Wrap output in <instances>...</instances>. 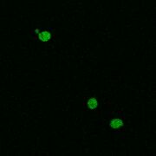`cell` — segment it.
<instances>
[{
  "label": "cell",
  "instance_id": "obj_1",
  "mask_svg": "<svg viewBox=\"0 0 156 156\" xmlns=\"http://www.w3.org/2000/svg\"><path fill=\"white\" fill-rule=\"evenodd\" d=\"M109 127L112 128H119L121 127H123V121L121 119H114L109 122Z\"/></svg>",
  "mask_w": 156,
  "mask_h": 156
},
{
  "label": "cell",
  "instance_id": "obj_2",
  "mask_svg": "<svg viewBox=\"0 0 156 156\" xmlns=\"http://www.w3.org/2000/svg\"><path fill=\"white\" fill-rule=\"evenodd\" d=\"M38 38L42 42H47L50 39V33L48 31H42V32L39 33Z\"/></svg>",
  "mask_w": 156,
  "mask_h": 156
},
{
  "label": "cell",
  "instance_id": "obj_3",
  "mask_svg": "<svg viewBox=\"0 0 156 156\" xmlns=\"http://www.w3.org/2000/svg\"><path fill=\"white\" fill-rule=\"evenodd\" d=\"M88 106L90 109H96L98 106V102H97L96 99H95L94 97L90 98V100L88 101Z\"/></svg>",
  "mask_w": 156,
  "mask_h": 156
}]
</instances>
